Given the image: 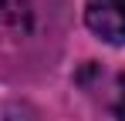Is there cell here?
Segmentation results:
<instances>
[{
    "label": "cell",
    "mask_w": 125,
    "mask_h": 121,
    "mask_svg": "<svg viewBox=\"0 0 125 121\" xmlns=\"http://www.w3.org/2000/svg\"><path fill=\"white\" fill-rule=\"evenodd\" d=\"M27 24V7L24 0H0V37L17 34Z\"/></svg>",
    "instance_id": "obj_2"
},
{
    "label": "cell",
    "mask_w": 125,
    "mask_h": 121,
    "mask_svg": "<svg viewBox=\"0 0 125 121\" xmlns=\"http://www.w3.org/2000/svg\"><path fill=\"white\" fill-rule=\"evenodd\" d=\"M84 20L102 40L125 44V0H91Z\"/></svg>",
    "instance_id": "obj_1"
},
{
    "label": "cell",
    "mask_w": 125,
    "mask_h": 121,
    "mask_svg": "<svg viewBox=\"0 0 125 121\" xmlns=\"http://www.w3.org/2000/svg\"><path fill=\"white\" fill-rule=\"evenodd\" d=\"M115 114H118V121H125V81L118 87V108H115Z\"/></svg>",
    "instance_id": "obj_3"
}]
</instances>
